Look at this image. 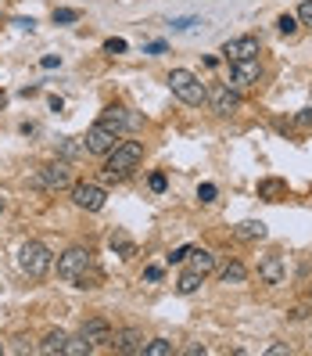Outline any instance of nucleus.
Instances as JSON below:
<instances>
[{
    "label": "nucleus",
    "instance_id": "28",
    "mask_svg": "<svg viewBox=\"0 0 312 356\" xmlns=\"http://www.w3.org/2000/svg\"><path fill=\"white\" fill-rule=\"evenodd\" d=\"M298 22L302 26H312V0H305V4L298 8Z\"/></svg>",
    "mask_w": 312,
    "mask_h": 356
},
{
    "label": "nucleus",
    "instance_id": "36",
    "mask_svg": "<svg viewBox=\"0 0 312 356\" xmlns=\"http://www.w3.org/2000/svg\"><path fill=\"white\" fill-rule=\"evenodd\" d=\"M58 65H61V61H58L54 54H47V58H44V69H58Z\"/></svg>",
    "mask_w": 312,
    "mask_h": 356
},
{
    "label": "nucleus",
    "instance_id": "22",
    "mask_svg": "<svg viewBox=\"0 0 312 356\" xmlns=\"http://www.w3.org/2000/svg\"><path fill=\"white\" fill-rule=\"evenodd\" d=\"M108 245H112V248H115V252H119V256H122V259H130V256H133V252H137V248H133V241H130V238H126V234H122V230H115V234H112V238H108Z\"/></svg>",
    "mask_w": 312,
    "mask_h": 356
},
{
    "label": "nucleus",
    "instance_id": "25",
    "mask_svg": "<svg viewBox=\"0 0 312 356\" xmlns=\"http://www.w3.org/2000/svg\"><path fill=\"white\" fill-rule=\"evenodd\" d=\"M277 29H280L284 36H295V33H298V15H284L280 22H277Z\"/></svg>",
    "mask_w": 312,
    "mask_h": 356
},
{
    "label": "nucleus",
    "instance_id": "7",
    "mask_svg": "<svg viewBox=\"0 0 312 356\" xmlns=\"http://www.w3.org/2000/svg\"><path fill=\"white\" fill-rule=\"evenodd\" d=\"M104 187L101 184H72V202L79 209H87V213H101L104 209Z\"/></svg>",
    "mask_w": 312,
    "mask_h": 356
},
{
    "label": "nucleus",
    "instance_id": "35",
    "mask_svg": "<svg viewBox=\"0 0 312 356\" xmlns=\"http://www.w3.org/2000/svg\"><path fill=\"white\" fill-rule=\"evenodd\" d=\"M144 277H148V281H158V277H162V266H148V274H144Z\"/></svg>",
    "mask_w": 312,
    "mask_h": 356
},
{
    "label": "nucleus",
    "instance_id": "20",
    "mask_svg": "<svg viewBox=\"0 0 312 356\" xmlns=\"http://www.w3.org/2000/svg\"><path fill=\"white\" fill-rule=\"evenodd\" d=\"M58 152H61V159H79V155H87V144H83L79 137H65L58 144Z\"/></svg>",
    "mask_w": 312,
    "mask_h": 356
},
{
    "label": "nucleus",
    "instance_id": "33",
    "mask_svg": "<svg viewBox=\"0 0 312 356\" xmlns=\"http://www.w3.org/2000/svg\"><path fill=\"white\" fill-rule=\"evenodd\" d=\"M151 187H155V191H165V177L155 173V177H151Z\"/></svg>",
    "mask_w": 312,
    "mask_h": 356
},
{
    "label": "nucleus",
    "instance_id": "1",
    "mask_svg": "<svg viewBox=\"0 0 312 356\" xmlns=\"http://www.w3.org/2000/svg\"><path fill=\"white\" fill-rule=\"evenodd\" d=\"M144 159V144L140 140H119L115 148L108 152V162H104V173H108V180H119L137 170V162Z\"/></svg>",
    "mask_w": 312,
    "mask_h": 356
},
{
    "label": "nucleus",
    "instance_id": "29",
    "mask_svg": "<svg viewBox=\"0 0 312 356\" xmlns=\"http://www.w3.org/2000/svg\"><path fill=\"white\" fill-rule=\"evenodd\" d=\"M198 198L201 202H216V184H201L198 187Z\"/></svg>",
    "mask_w": 312,
    "mask_h": 356
},
{
    "label": "nucleus",
    "instance_id": "6",
    "mask_svg": "<svg viewBox=\"0 0 312 356\" xmlns=\"http://www.w3.org/2000/svg\"><path fill=\"white\" fill-rule=\"evenodd\" d=\"M101 127H108V130H115V134H126V130H140L144 127V119L140 115H133V112H126V108H119V104H108V108L101 112Z\"/></svg>",
    "mask_w": 312,
    "mask_h": 356
},
{
    "label": "nucleus",
    "instance_id": "12",
    "mask_svg": "<svg viewBox=\"0 0 312 356\" xmlns=\"http://www.w3.org/2000/svg\"><path fill=\"white\" fill-rule=\"evenodd\" d=\"M259 277H262L266 284H284V277H287V270H284V256H280V252L262 256V259H259Z\"/></svg>",
    "mask_w": 312,
    "mask_h": 356
},
{
    "label": "nucleus",
    "instance_id": "24",
    "mask_svg": "<svg viewBox=\"0 0 312 356\" xmlns=\"http://www.w3.org/2000/svg\"><path fill=\"white\" fill-rule=\"evenodd\" d=\"M65 353H69V356H90V353H94V346L79 334V339H69V342H65Z\"/></svg>",
    "mask_w": 312,
    "mask_h": 356
},
{
    "label": "nucleus",
    "instance_id": "8",
    "mask_svg": "<svg viewBox=\"0 0 312 356\" xmlns=\"http://www.w3.org/2000/svg\"><path fill=\"white\" fill-rule=\"evenodd\" d=\"M262 79V65L259 58H241V61H230V87H252V83Z\"/></svg>",
    "mask_w": 312,
    "mask_h": 356
},
{
    "label": "nucleus",
    "instance_id": "38",
    "mask_svg": "<svg viewBox=\"0 0 312 356\" xmlns=\"http://www.w3.org/2000/svg\"><path fill=\"white\" fill-rule=\"evenodd\" d=\"M309 299H312V288H309Z\"/></svg>",
    "mask_w": 312,
    "mask_h": 356
},
{
    "label": "nucleus",
    "instance_id": "3",
    "mask_svg": "<svg viewBox=\"0 0 312 356\" xmlns=\"http://www.w3.org/2000/svg\"><path fill=\"white\" fill-rule=\"evenodd\" d=\"M51 248L44 241H26L22 248H18V266L26 270L29 277H47L51 274Z\"/></svg>",
    "mask_w": 312,
    "mask_h": 356
},
{
    "label": "nucleus",
    "instance_id": "21",
    "mask_svg": "<svg viewBox=\"0 0 312 356\" xmlns=\"http://www.w3.org/2000/svg\"><path fill=\"white\" fill-rule=\"evenodd\" d=\"M223 284H244L248 281V270H244V263H230V266H223Z\"/></svg>",
    "mask_w": 312,
    "mask_h": 356
},
{
    "label": "nucleus",
    "instance_id": "14",
    "mask_svg": "<svg viewBox=\"0 0 312 356\" xmlns=\"http://www.w3.org/2000/svg\"><path fill=\"white\" fill-rule=\"evenodd\" d=\"M83 339H87L90 346H112V324L94 317V321L83 324Z\"/></svg>",
    "mask_w": 312,
    "mask_h": 356
},
{
    "label": "nucleus",
    "instance_id": "13",
    "mask_svg": "<svg viewBox=\"0 0 312 356\" xmlns=\"http://www.w3.org/2000/svg\"><path fill=\"white\" fill-rule=\"evenodd\" d=\"M226 61H241V58H259V36H237L223 47Z\"/></svg>",
    "mask_w": 312,
    "mask_h": 356
},
{
    "label": "nucleus",
    "instance_id": "5",
    "mask_svg": "<svg viewBox=\"0 0 312 356\" xmlns=\"http://www.w3.org/2000/svg\"><path fill=\"white\" fill-rule=\"evenodd\" d=\"M87 266H94V252H90V248H79V245H76V248H69V252L58 259V277L76 281Z\"/></svg>",
    "mask_w": 312,
    "mask_h": 356
},
{
    "label": "nucleus",
    "instance_id": "2",
    "mask_svg": "<svg viewBox=\"0 0 312 356\" xmlns=\"http://www.w3.org/2000/svg\"><path fill=\"white\" fill-rule=\"evenodd\" d=\"M169 90H173L183 104H194V108H198V104H205V94H208V87H205V83H201L191 69H173V72H169Z\"/></svg>",
    "mask_w": 312,
    "mask_h": 356
},
{
    "label": "nucleus",
    "instance_id": "26",
    "mask_svg": "<svg viewBox=\"0 0 312 356\" xmlns=\"http://www.w3.org/2000/svg\"><path fill=\"white\" fill-rule=\"evenodd\" d=\"M54 22H61V26H65V22H79V11H72V8H58V11H54Z\"/></svg>",
    "mask_w": 312,
    "mask_h": 356
},
{
    "label": "nucleus",
    "instance_id": "9",
    "mask_svg": "<svg viewBox=\"0 0 312 356\" xmlns=\"http://www.w3.org/2000/svg\"><path fill=\"white\" fill-rule=\"evenodd\" d=\"M83 144H87V152H90V155H108V152L115 148V144H119V134L97 122V127H90V130H87Z\"/></svg>",
    "mask_w": 312,
    "mask_h": 356
},
{
    "label": "nucleus",
    "instance_id": "23",
    "mask_svg": "<svg viewBox=\"0 0 312 356\" xmlns=\"http://www.w3.org/2000/svg\"><path fill=\"white\" fill-rule=\"evenodd\" d=\"M144 356H173V342H165V339L144 342Z\"/></svg>",
    "mask_w": 312,
    "mask_h": 356
},
{
    "label": "nucleus",
    "instance_id": "10",
    "mask_svg": "<svg viewBox=\"0 0 312 356\" xmlns=\"http://www.w3.org/2000/svg\"><path fill=\"white\" fill-rule=\"evenodd\" d=\"M40 184L47 187V191H65V187H72V170L69 162H51L40 170Z\"/></svg>",
    "mask_w": 312,
    "mask_h": 356
},
{
    "label": "nucleus",
    "instance_id": "32",
    "mask_svg": "<svg viewBox=\"0 0 312 356\" xmlns=\"http://www.w3.org/2000/svg\"><path fill=\"white\" fill-rule=\"evenodd\" d=\"M187 256H191V248L183 245V248H176V252H169V263H183Z\"/></svg>",
    "mask_w": 312,
    "mask_h": 356
},
{
    "label": "nucleus",
    "instance_id": "30",
    "mask_svg": "<svg viewBox=\"0 0 312 356\" xmlns=\"http://www.w3.org/2000/svg\"><path fill=\"white\" fill-rule=\"evenodd\" d=\"M191 26H198V18H173V29H176V33L191 29Z\"/></svg>",
    "mask_w": 312,
    "mask_h": 356
},
{
    "label": "nucleus",
    "instance_id": "37",
    "mask_svg": "<svg viewBox=\"0 0 312 356\" xmlns=\"http://www.w3.org/2000/svg\"><path fill=\"white\" fill-rule=\"evenodd\" d=\"M4 104H8V94H4V90H0V112H4Z\"/></svg>",
    "mask_w": 312,
    "mask_h": 356
},
{
    "label": "nucleus",
    "instance_id": "4",
    "mask_svg": "<svg viewBox=\"0 0 312 356\" xmlns=\"http://www.w3.org/2000/svg\"><path fill=\"white\" fill-rule=\"evenodd\" d=\"M205 101L212 104L216 115H234V112H241V94L230 87V83H216V87H208Z\"/></svg>",
    "mask_w": 312,
    "mask_h": 356
},
{
    "label": "nucleus",
    "instance_id": "34",
    "mask_svg": "<svg viewBox=\"0 0 312 356\" xmlns=\"http://www.w3.org/2000/svg\"><path fill=\"white\" fill-rule=\"evenodd\" d=\"M284 353H291L284 342H277V346H269V356H284Z\"/></svg>",
    "mask_w": 312,
    "mask_h": 356
},
{
    "label": "nucleus",
    "instance_id": "31",
    "mask_svg": "<svg viewBox=\"0 0 312 356\" xmlns=\"http://www.w3.org/2000/svg\"><path fill=\"white\" fill-rule=\"evenodd\" d=\"M104 51H108V54H119V51H126V40H108V44H104Z\"/></svg>",
    "mask_w": 312,
    "mask_h": 356
},
{
    "label": "nucleus",
    "instance_id": "18",
    "mask_svg": "<svg viewBox=\"0 0 312 356\" xmlns=\"http://www.w3.org/2000/svg\"><path fill=\"white\" fill-rule=\"evenodd\" d=\"M65 342H69V334H65V331H47V334H44V342H40V353H47V356L65 353Z\"/></svg>",
    "mask_w": 312,
    "mask_h": 356
},
{
    "label": "nucleus",
    "instance_id": "16",
    "mask_svg": "<svg viewBox=\"0 0 312 356\" xmlns=\"http://www.w3.org/2000/svg\"><path fill=\"white\" fill-rule=\"evenodd\" d=\"M234 234H237L241 241H262V238H266V223H262V220H244V223L234 227Z\"/></svg>",
    "mask_w": 312,
    "mask_h": 356
},
{
    "label": "nucleus",
    "instance_id": "19",
    "mask_svg": "<svg viewBox=\"0 0 312 356\" xmlns=\"http://www.w3.org/2000/svg\"><path fill=\"white\" fill-rule=\"evenodd\" d=\"M201 274H194V270H187V274H180V281H176V291L180 296H194V291L201 288Z\"/></svg>",
    "mask_w": 312,
    "mask_h": 356
},
{
    "label": "nucleus",
    "instance_id": "27",
    "mask_svg": "<svg viewBox=\"0 0 312 356\" xmlns=\"http://www.w3.org/2000/svg\"><path fill=\"white\" fill-rule=\"evenodd\" d=\"M295 127H302V130H312V108H302V112L295 115Z\"/></svg>",
    "mask_w": 312,
    "mask_h": 356
},
{
    "label": "nucleus",
    "instance_id": "17",
    "mask_svg": "<svg viewBox=\"0 0 312 356\" xmlns=\"http://www.w3.org/2000/svg\"><path fill=\"white\" fill-rule=\"evenodd\" d=\"M284 195H287V184H284V180H277V177L259 180V198H266V202H280Z\"/></svg>",
    "mask_w": 312,
    "mask_h": 356
},
{
    "label": "nucleus",
    "instance_id": "11",
    "mask_svg": "<svg viewBox=\"0 0 312 356\" xmlns=\"http://www.w3.org/2000/svg\"><path fill=\"white\" fill-rule=\"evenodd\" d=\"M112 349H115V353H126V356L144 353V331H137V327L112 331Z\"/></svg>",
    "mask_w": 312,
    "mask_h": 356
},
{
    "label": "nucleus",
    "instance_id": "15",
    "mask_svg": "<svg viewBox=\"0 0 312 356\" xmlns=\"http://www.w3.org/2000/svg\"><path fill=\"white\" fill-rule=\"evenodd\" d=\"M187 259H191V270H194V274H201V277H208L216 270V256L205 252V248H191V256H187Z\"/></svg>",
    "mask_w": 312,
    "mask_h": 356
}]
</instances>
